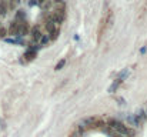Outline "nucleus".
<instances>
[{
  "label": "nucleus",
  "mask_w": 147,
  "mask_h": 137,
  "mask_svg": "<svg viewBox=\"0 0 147 137\" xmlns=\"http://www.w3.org/2000/svg\"><path fill=\"white\" fill-rule=\"evenodd\" d=\"M109 127L113 128L117 134L124 136V137H134L136 136V131L133 128H130L128 126H126L124 123H121L120 120H116V118H110L109 120Z\"/></svg>",
  "instance_id": "1"
},
{
  "label": "nucleus",
  "mask_w": 147,
  "mask_h": 137,
  "mask_svg": "<svg viewBox=\"0 0 147 137\" xmlns=\"http://www.w3.org/2000/svg\"><path fill=\"white\" fill-rule=\"evenodd\" d=\"M64 16H66V13H63V12H57V10L53 9V10L50 12V15H49V19L53 20L56 24H57V23L60 24V23L64 20Z\"/></svg>",
  "instance_id": "2"
},
{
  "label": "nucleus",
  "mask_w": 147,
  "mask_h": 137,
  "mask_svg": "<svg viewBox=\"0 0 147 137\" xmlns=\"http://www.w3.org/2000/svg\"><path fill=\"white\" fill-rule=\"evenodd\" d=\"M30 34H32V40L33 42H40L42 40V37H43V33H42V27H40V24H36V26H33L32 27V30H30Z\"/></svg>",
  "instance_id": "3"
},
{
  "label": "nucleus",
  "mask_w": 147,
  "mask_h": 137,
  "mask_svg": "<svg viewBox=\"0 0 147 137\" xmlns=\"http://www.w3.org/2000/svg\"><path fill=\"white\" fill-rule=\"evenodd\" d=\"M43 27H44V30L47 32V34H52L57 27H56V23L53 22V20H50L49 19V16H47V19H44V22H43Z\"/></svg>",
  "instance_id": "4"
},
{
  "label": "nucleus",
  "mask_w": 147,
  "mask_h": 137,
  "mask_svg": "<svg viewBox=\"0 0 147 137\" xmlns=\"http://www.w3.org/2000/svg\"><path fill=\"white\" fill-rule=\"evenodd\" d=\"M9 34L10 36H16V34H20V22H17V20H15V22H12L10 23V26H9Z\"/></svg>",
  "instance_id": "5"
},
{
  "label": "nucleus",
  "mask_w": 147,
  "mask_h": 137,
  "mask_svg": "<svg viewBox=\"0 0 147 137\" xmlns=\"http://www.w3.org/2000/svg\"><path fill=\"white\" fill-rule=\"evenodd\" d=\"M30 30H32V27H30V24H29V22H27V20H24V22H22V23H20V34H22V36L29 34V33H30Z\"/></svg>",
  "instance_id": "6"
},
{
  "label": "nucleus",
  "mask_w": 147,
  "mask_h": 137,
  "mask_svg": "<svg viewBox=\"0 0 147 137\" xmlns=\"http://www.w3.org/2000/svg\"><path fill=\"white\" fill-rule=\"evenodd\" d=\"M36 54H37V53H36V50H34L33 47H29L23 57H24V60H26V62H32V60L36 57Z\"/></svg>",
  "instance_id": "7"
},
{
  "label": "nucleus",
  "mask_w": 147,
  "mask_h": 137,
  "mask_svg": "<svg viewBox=\"0 0 147 137\" xmlns=\"http://www.w3.org/2000/svg\"><path fill=\"white\" fill-rule=\"evenodd\" d=\"M7 10H9V0H2L0 2V16H6V13H7Z\"/></svg>",
  "instance_id": "8"
},
{
  "label": "nucleus",
  "mask_w": 147,
  "mask_h": 137,
  "mask_svg": "<svg viewBox=\"0 0 147 137\" xmlns=\"http://www.w3.org/2000/svg\"><path fill=\"white\" fill-rule=\"evenodd\" d=\"M16 20L20 22V23L24 22V12H23V10H19V12L16 13Z\"/></svg>",
  "instance_id": "9"
},
{
  "label": "nucleus",
  "mask_w": 147,
  "mask_h": 137,
  "mask_svg": "<svg viewBox=\"0 0 147 137\" xmlns=\"http://www.w3.org/2000/svg\"><path fill=\"white\" fill-rule=\"evenodd\" d=\"M64 64H66V59H62L57 64H56V67H54V70H62L63 67H64Z\"/></svg>",
  "instance_id": "10"
},
{
  "label": "nucleus",
  "mask_w": 147,
  "mask_h": 137,
  "mask_svg": "<svg viewBox=\"0 0 147 137\" xmlns=\"http://www.w3.org/2000/svg\"><path fill=\"white\" fill-rule=\"evenodd\" d=\"M69 137H81V130H80V128L74 130L73 133H70V134H69Z\"/></svg>",
  "instance_id": "11"
},
{
  "label": "nucleus",
  "mask_w": 147,
  "mask_h": 137,
  "mask_svg": "<svg viewBox=\"0 0 147 137\" xmlns=\"http://www.w3.org/2000/svg\"><path fill=\"white\" fill-rule=\"evenodd\" d=\"M7 34H9V32H7V30H6V29L3 27V26L0 27V39H3V37H6Z\"/></svg>",
  "instance_id": "12"
},
{
  "label": "nucleus",
  "mask_w": 147,
  "mask_h": 137,
  "mask_svg": "<svg viewBox=\"0 0 147 137\" xmlns=\"http://www.w3.org/2000/svg\"><path fill=\"white\" fill-rule=\"evenodd\" d=\"M57 37H59V29H56V30H54V32L49 36V39H50V40H56Z\"/></svg>",
  "instance_id": "13"
},
{
  "label": "nucleus",
  "mask_w": 147,
  "mask_h": 137,
  "mask_svg": "<svg viewBox=\"0 0 147 137\" xmlns=\"http://www.w3.org/2000/svg\"><path fill=\"white\" fill-rule=\"evenodd\" d=\"M42 44H47L49 42H50V39H49V36H46V34H43V37H42Z\"/></svg>",
  "instance_id": "14"
},
{
  "label": "nucleus",
  "mask_w": 147,
  "mask_h": 137,
  "mask_svg": "<svg viewBox=\"0 0 147 137\" xmlns=\"http://www.w3.org/2000/svg\"><path fill=\"white\" fill-rule=\"evenodd\" d=\"M52 2H53V3H56V5H59V3H62V2H63V0H52Z\"/></svg>",
  "instance_id": "15"
},
{
  "label": "nucleus",
  "mask_w": 147,
  "mask_h": 137,
  "mask_svg": "<svg viewBox=\"0 0 147 137\" xmlns=\"http://www.w3.org/2000/svg\"><path fill=\"white\" fill-rule=\"evenodd\" d=\"M37 2H39V3H40V5H44V3H46V2H47V0H37Z\"/></svg>",
  "instance_id": "16"
},
{
  "label": "nucleus",
  "mask_w": 147,
  "mask_h": 137,
  "mask_svg": "<svg viewBox=\"0 0 147 137\" xmlns=\"http://www.w3.org/2000/svg\"><path fill=\"white\" fill-rule=\"evenodd\" d=\"M0 27H2V23H0Z\"/></svg>",
  "instance_id": "17"
},
{
  "label": "nucleus",
  "mask_w": 147,
  "mask_h": 137,
  "mask_svg": "<svg viewBox=\"0 0 147 137\" xmlns=\"http://www.w3.org/2000/svg\"><path fill=\"white\" fill-rule=\"evenodd\" d=\"M146 113H147V110H146Z\"/></svg>",
  "instance_id": "18"
}]
</instances>
